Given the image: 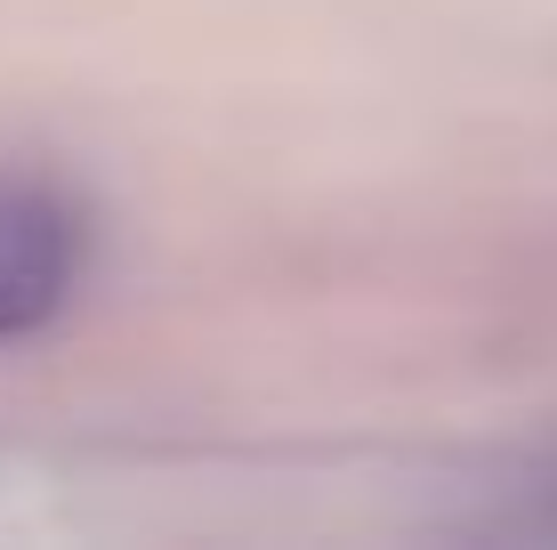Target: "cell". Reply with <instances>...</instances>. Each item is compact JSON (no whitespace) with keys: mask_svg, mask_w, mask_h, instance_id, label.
Here are the masks:
<instances>
[{"mask_svg":"<svg viewBox=\"0 0 557 550\" xmlns=\"http://www.w3.org/2000/svg\"><path fill=\"white\" fill-rule=\"evenodd\" d=\"M82 283V211L57 186L0 179V340L41 332Z\"/></svg>","mask_w":557,"mask_h":550,"instance_id":"cell-1","label":"cell"}]
</instances>
